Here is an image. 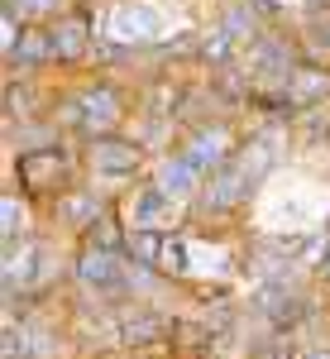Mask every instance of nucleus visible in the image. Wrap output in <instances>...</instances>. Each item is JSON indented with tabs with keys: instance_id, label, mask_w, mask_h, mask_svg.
Masks as SVG:
<instances>
[{
	"instance_id": "1",
	"label": "nucleus",
	"mask_w": 330,
	"mask_h": 359,
	"mask_svg": "<svg viewBox=\"0 0 330 359\" xmlns=\"http://www.w3.org/2000/svg\"><path fill=\"white\" fill-rule=\"evenodd\" d=\"M158 335H167V316H158V311H139V316L120 321V340L125 345H144V340H158Z\"/></svg>"
}]
</instances>
